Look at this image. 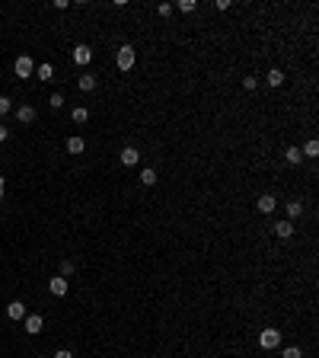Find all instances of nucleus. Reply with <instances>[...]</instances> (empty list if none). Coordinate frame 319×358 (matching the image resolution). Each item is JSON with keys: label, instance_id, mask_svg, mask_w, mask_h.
Segmentation results:
<instances>
[{"label": "nucleus", "instance_id": "nucleus-1", "mask_svg": "<svg viewBox=\"0 0 319 358\" xmlns=\"http://www.w3.org/2000/svg\"><path fill=\"white\" fill-rule=\"evenodd\" d=\"M259 346H262V349H268V352H271V349H278V346H281V329L265 326V329L259 333Z\"/></svg>", "mask_w": 319, "mask_h": 358}, {"label": "nucleus", "instance_id": "nucleus-2", "mask_svg": "<svg viewBox=\"0 0 319 358\" xmlns=\"http://www.w3.org/2000/svg\"><path fill=\"white\" fill-rule=\"evenodd\" d=\"M13 71H16V77H19V80H29L32 74H35V64H32V58H29V55H19V58H16V64H13Z\"/></svg>", "mask_w": 319, "mask_h": 358}, {"label": "nucleus", "instance_id": "nucleus-3", "mask_svg": "<svg viewBox=\"0 0 319 358\" xmlns=\"http://www.w3.org/2000/svg\"><path fill=\"white\" fill-rule=\"evenodd\" d=\"M115 64H118V71H131V67H134V48H131V45H121V48H118Z\"/></svg>", "mask_w": 319, "mask_h": 358}, {"label": "nucleus", "instance_id": "nucleus-4", "mask_svg": "<svg viewBox=\"0 0 319 358\" xmlns=\"http://www.w3.org/2000/svg\"><path fill=\"white\" fill-rule=\"evenodd\" d=\"M23 326H26V333H29V336H38V333H42V326H45V317L26 314V317H23Z\"/></svg>", "mask_w": 319, "mask_h": 358}, {"label": "nucleus", "instance_id": "nucleus-5", "mask_svg": "<svg viewBox=\"0 0 319 358\" xmlns=\"http://www.w3.org/2000/svg\"><path fill=\"white\" fill-rule=\"evenodd\" d=\"M67 288H71V281H67L64 275H54V278L48 281V291L54 294V298H64V294H67Z\"/></svg>", "mask_w": 319, "mask_h": 358}, {"label": "nucleus", "instance_id": "nucleus-6", "mask_svg": "<svg viewBox=\"0 0 319 358\" xmlns=\"http://www.w3.org/2000/svg\"><path fill=\"white\" fill-rule=\"evenodd\" d=\"M73 61H77L80 67H83V64H90V61H93V48H90V45H83V42H80V45H73Z\"/></svg>", "mask_w": 319, "mask_h": 358}, {"label": "nucleus", "instance_id": "nucleus-7", "mask_svg": "<svg viewBox=\"0 0 319 358\" xmlns=\"http://www.w3.org/2000/svg\"><path fill=\"white\" fill-rule=\"evenodd\" d=\"M138 160H141V151H138V147H134V144L121 147V163H125V166H134V163H138Z\"/></svg>", "mask_w": 319, "mask_h": 358}, {"label": "nucleus", "instance_id": "nucleus-8", "mask_svg": "<svg viewBox=\"0 0 319 358\" xmlns=\"http://www.w3.org/2000/svg\"><path fill=\"white\" fill-rule=\"evenodd\" d=\"M255 208H259V214H275V208H278L275 195H262V199L255 201Z\"/></svg>", "mask_w": 319, "mask_h": 358}, {"label": "nucleus", "instance_id": "nucleus-9", "mask_svg": "<svg viewBox=\"0 0 319 358\" xmlns=\"http://www.w3.org/2000/svg\"><path fill=\"white\" fill-rule=\"evenodd\" d=\"M6 317H10V320H23L26 317V304L23 301H10L6 304Z\"/></svg>", "mask_w": 319, "mask_h": 358}, {"label": "nucleus", "instance_id": "nucleus-10", "mask_svg": "<svg viewBox=\"0 0 319 358\" xmlns=\"http://www.w3.org/2000/svg\"><path fill=\"white\" fill-rule=\"evenodd\" d=\"M275 234L281 240H290V237H294V221H278V224H275Z\"/></svg>", "mask_w": 319, "mask_h": 358}, {"label": "nucleus", "instance_id": "nucleus-11", "mask_svg": "<svg viewBox=\"0 0 319 358\" xmlns=\"http://www.w3.org/2000/svg\"><path fill=\"white\" fill-rule=\"evenodd\" d=\"M16 119L23 121V125H32V121H35V109H32V106H19V109H16Z\"/></svg>", "mask_w": 319, "mask_h": 358}, {"label": "nucleus", "instance_id": "nucleus-12", "mask_svg": "<svg viewBox=\"0 0 319 358\" xmlns=\"http://www.w3.org/2000/svg\"><path fill=\"white\" fill-rule=\"evenodd\" d=\"M77 86H80L83 93H93V90H96V77H93V74H80Z\"/></svg>", "mask_w": 319, "mask_h": 358}, {"label": "nucleus", "instance_id": "nucleus-13", "mask_svg": "<svg viewBox=\"0 0 319 358\" xmlns=\"http://www.w3.org/2000/svg\"><path fill=\"white\" fill-rule=\"evenodd\" d=\"M284 160H287V163H290V166H297V163H300V160H303V154H300V147H297V144H290V147H287V151H284Z\"/></svg>", "mask_w": 319, "mask_h": 358}, {"label": "nucleus", "instance_id": "nucleus-14", "mask_svg": "<svg viewBox=\"0 0 319 358\" xmlns=\"http://www.w3.org/2000/svg\"><path fill=\"white\" fill-rule=\"evenodd\" d=\"M284 211H287V221H297L303 214V201H287V205H284Z\"/></svg>", "mask_w": 319, "mask_h": 358}, {"label": "nucleus", "instance_id": "nucleus-15", "mask_svg": "<svg viewBox=\"0 0 319 358\" xmlns=\"http://www.w3.org/2000/svg\"><path fill=\"white\" fill-rule=\"evenodd\" d=\"M35 77L48 83V80H54V67L48 64V61H45V64H38V67H35Z\"/></svg>", "mask_w": 319, "mask_h": 358}, {"label": "nucleus", "instance_id": "nucleus-16", "mask_svg": "<svg viewBox=\"0 0 319 358\" xmlns=\"http://www.w3.org/2000/svg\"><path fill=\"white\" fill-rule=\"evenodd\" d=\"M265 80H268V86H281V83H284V71H278V67H271Z\"/></svg>", "mask_w": 319, "mask_h": 358}, {"label": "nucleus", "instance_id": "nucleus-17", "mask_svg": "<svg viewBox=\"0 0 319 358\" xmlns=\"http://www.w3.org/2000/svg\"><path fill=\"white\" fill-rule=\"evenodd\" d=\"M83 147H86L83 138H67V151L71 154H83Z\"/></svg>", "mask_w": 319, "mask_h": 358}, {"label": "nucleus", "instance_id": "nucleus-18", "mask_svg": "<svg viewBox=\"0 0 319 358\" xmlns=\"http://www.w3.org/2000/svg\"><path fill=\"white\" fill-rule=\"evenodd\" d=\"M141 182H144V186H153V182H157V170H150V166H144V170H141V176H138Z\"/></svg>", "mask_w": 319, "mask_h": 358}, {"label": "nucleus", "instance_id": "nucleus-19", "mask_svg": "<svg viewBox=\"0 0 319 358\" xmlns=\"http://www.w3.org/2000/svg\"><path fill=\"white\" fill-rule=\"evenodd\" d=\"M300 154H303V157H316V154H319V141H316V138H310L307 144H303V151H300Z\"/></svg>", "mask_w": 319, "mask_h": 358}, {"label": "nucleus", "instance_id": "nucleus-20", "mask_svg": "<svg viewBox=\"0 0 319 358\" xmlns=\"http://www.w3.org/2000/svg\"><path fill=\"white\" fill-rule=\"evenodd\" d=\"M71 119H73V121H77V125H83V121H86V119H90V112H86V109H83V106H77V109H73V112H71Z\"/></svg>", "mask_w": 319, "mask_h": 358}, {"label": "nucleus", "instance_id": "nucleus-21", "mask_svg": "<svg viewBox=\"0 0 319 358\" xmlns=\"http://www.w3.org/2000/svg\"><path fill=\"white\" fill-rule=\"evenodd\" d=\"M281 358H303V352H300L297 346H287V349L281 352Z\"/></svg>", "mask_w": 319, "mask_h": 358}, {"label": "nucleus", "instance_id": "nucleus-22", "mask_svg": "<svg viewBox=\"0 0 319 358\" xmlns=\"http://www.w3.org/2000/svg\"><path fill=\"white\" fill-rule=\"evenodd\" d=\"M10 109H13V99L10 96H0V116H6Z\"/></svg>", "mask_w": 319, "mask_h": 358}, {"label": "nucleus", "instance_id": "nucleus-23", "mask_svg": "<svg viewBox=\"0 0 319 358\" xmlns=\"http://www.w3.org/2000/svg\"><path fill=\"white\" fill-rule=\"evenodd\" d=\"M48 106H51V109H61V106H64V96H61V93H51Z\"/></svg>", "mask_w": 319, "mask_h": 358}, {"label": "nucleus", "instance_id": "nucleus-24", "mask_svg": "<svg viewBox=\"0 0 319 358\" xmlns=\"http://www.w3.org/2000/svg\"><path fill=\"white\" fill-rule=\"evenodd\" d=\"M61 275H64V278H67V275H73V262L71 259H61Z\"/></svg>", "mask_w": 319, "mask_h": 358}, {"label": "nucleus", "instance_id": "nucleus-25", "mask_svg": "<svg viewBox=\"0 0 319 358\" xmlns=\"http://www.w3.org/2000/svg\"><path fill=\"white\" fill-rule=\"evenodd\" d=\"M255 86H259V80H255V77H243V90H249V93H252Z\"/></svg>", "mask_w": 319, "mask_h": 358}, {"label": "nucleus", "instance_id": "nucleus-26", "mask_svg": "<svg viewBox=\"0 0 319 358\" xmlns=\"http://www.w3.org/2000/svg\"><path fill=\"white\" fill-rule=\"evenodd\" d=\"M179 10L182 13H192L195 10V0H179Z\"/></svg>", "mask_w": 319, "mask_h": 358}, {"label": "nucleus", "instance_id": "nucleus-27", "mask_svg": "<svg viewBox=\"0 0 319 358\" xmlns=\"http://www.w3.org/2000/svg\"><path fill=\"white\" fill-rule=\"evenodd\" d=\"M157 13H160V16H169V13H173V3H160Z\"/></svg>", "mask_w": 319, "mask_h": 358}, {"label": "nucleus", "instance_id": "nucleus-28", "mask_svg": "<svg viewBox=\"0 0 319 358\" xmlns=\"http://www.w3.org/2000/svg\"><path fill=\"white\" fill-rule=\"evenodd\" d=\"M51 358H73V355H71V349H58V352H54Z\"/></svg>", "mask_w": 319, "mask_h": 358}, {"label": "nucleus", "instance_id": "nucleus-29", "mask_svg": "<svg viewBox=\"0 0 319 358\" xmlns=\"http://www.w3.org/2000/svg\"><path fill=\"white\" fill-rule=\"evenodd\" d=\"M214 6H217V10H220V13H223V10H230V6H233V3H230V0H217V3H214Z\"/></svg>", "mask_w": 319, "mask_h": 358}, {"label": "nucleus", "instance_id": "nucleus-30", "mask_svg": "<svg viewBox=\"0 0 319 358\" xmlns=\"http://www.w3.org/2000/svg\"><path fill=\"white\" fill-rule=\"evenodd\" d=\"M6 134H10V131H6V125H0V144L6 141Z\"/></svg>", "mask_w": 319, "mask_h": 358}, {"label": "nucleus", "instance_id": "nucleus-31", "mask_svg": "<svg viewBox=\"0 0 319 358\" xmlns=\"http://www.w3.org/2000/svg\"><path fill=\"white\" fill-rule=\"evenodd\" d=\"M0 199H3V176H0Z\"/></svg>", "mask_w": 319, "mask_h": 358}]
</instances>
